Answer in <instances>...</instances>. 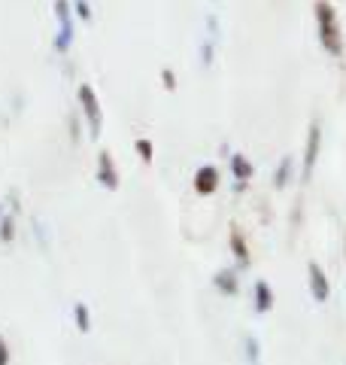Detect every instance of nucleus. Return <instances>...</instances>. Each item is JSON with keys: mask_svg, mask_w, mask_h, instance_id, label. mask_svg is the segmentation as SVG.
I'll use <instances>...</instances> for the list:
<instances>
[{"mask_svg": "<svg viewBox=\"0 0 346 365\" xmlns=\"http://www.w3.org/2000/svg\"><path fill=\"white\" fill-rule=\"evenodd\" d=\"M213 283H216V289L222 292V295H237V289H240L237 274H234V271H228V268H225V271H219Z\"/></svg>", "mask_w": 346, "mask_h": 365, "instance_id": "6e6552de", "label": "nucleus"}, {"mask_svg": "<svg viewBox=\"0 0 346 365\" xmlns=\"http://www.w3.org/2000/svg\"><path fill=\"white\" fill-rule=\"evenodd\" d=\"M55 16H58L55 49L67 52V49H70V43H73V19H70V6H67V0H55Z\"/></svg>", "mask_w": 346, "mask_h": 365, "instance_id": "7ed1b4c3", "label": "nucleus"}, {"mask_svg": "<svg viewBox=\"0 0 346 365\" xmlns=\"http://www.w3.org/2000/svg\"><path fill=\"white\" fill-rule=\"evenodd\" d=\"M273 307V292H271V287L264 280H256V311H271Z\"/></svg>", "mask_w": 346, "mask_h": 365, "instance_id": "1a4fd4ad", "label": "nucleus"}, {"mask_svg": "<svg viewBox=\"0 0 346 365\" xmlns=\"http://www.w3.org/2000/svg\"><path fill=\"white\" fill-rule=\"evenodd\" d=\"M98 180H100V186H107V189L119 186V174H115L110 153H100V158H98Z\"/></svg>", "mask_w": 346, "mask_h": 365, "instance_id": "0eeeda50", "label": "nucleus"}, {"mask_svg": "<svg viewBox=\"0 0 346 365\" xmlns=\"http://www.w3.org/2000/svg\"><path fill=\"white\" fill-rule=\"evenodd\" d=\"M0 365H9V347H6L4 335H0Z\"/></svg>", "mask_w": 346, "mask_h": 365, "instance_id": "dca6fc26", "label": "nucleus"}, {"mask_svg": "<svg viewBox=\"0 0 346 365\" xmlns=\"http://www.w3.org/2000/svg\"><path fill=\"white\" fill-rule=\"evenodd\" d=\"M194 189H198L201 195H213L219 189V170L213 165H204L198 174H194Z\"/></svg>", "mask_w": 346, "mask_h": 365, "instance_id": "423d86ee", "label": "nucleus"}, {"mask_svg": "<svg viewBox=\"0 0 346 365\" xmlns=\"http://www.w3.org/2000/svg\"><path fill=\"white\" fill-rule=\"evenodd\" d=\"M292 170H295V162L292 158H283V165L276 168V177H273V182H276V189H283V186H288V180H292Z\"/></svg>", "mask_w": 346, "mask_h": 365, "instance_id": "f8f14e48", "label": "nucleus"}, {"mask_svg": "<svg viewBox=\"0 0 346 365\" xmlns=\"http://www.w3.org/2000/svg\"><path fill=\"white\" fill-rule=\"evenodd\" d=\"M79 107H83V116L88 119V134L100 137L103 113H100V101H98V95H95V88L91 86H79Z\"/></svg>", "mask_w": 346, "mask_h": 365, "instance_id": "f03ea898", "label": "nucleus"}, {"mask_svg": "<svg viewBox=\"0 0 346 365\" xmlns=\"http://www.w3.org/2000/svg\"><path fill=\"white\" fill-rule=\"evenodd\" d=\"M307 283H310V292H313V299L316 302H328V295H331V283L325 277V271H322L316 262H310L307 265Z\"/></svg>", "mask_w": 346, "mask_h": 365, "instance_id": "39448f33", "label": "nucleus"}, {"mask_svg": "<svg viewBox=\"0 0 346 365\" xmlns=\"http://www.w3.org/2000/svg\"><path fill=\"white\" fill-rule=\"evenodd\" d=\"M319 146H322V128L319 122L310 125L307 131V146H304V180L313 177V168H316V158H319Z\"/></svg>", "mask_w": 346, "mask_h": 365, "instance_id": "20e7f679", "label": "nucleus"}, {"mask_svg": "<svg viewBox=\"0 0 346 365\" xmlns=\"http://www.w3.org/2000/svg\"><path fill=\"white\" fill-rule=\"evenodd\" d=\"M231 250H234V253H237V259L243 262V265H249V247H246L243 235H240L237 228H234V232H231Z\"/></svg>", "mask_w": 346, "mask_h": 365, "instance_id": "9b49d317", "label": "nucleus"}, {"mask_svg": "<svg viewBox=\"0 0 346 365\" xmlns=\"http://www.w3.org/2000/svg\"><path fill=\"white\" fill-rule=\"evenodd\" d=\"M0 237H4V241H13V222L9 220L0 222Z\"/></svg>", "mask_w": 346, "mask_h": 365, "instance_id": "2eb2a0df", "label": "nucleus"}, {"mask_svg": "<svg viewBox=\"0 0 346 365\" xmlns=\"http://www.w3.org/2000/svg\"><path fill=\"white\" fill-rule=\"evenodd\" d=\"M316 21H319V40L322 46L331 52V55H343V37H340V25H337V16H334V9L325 4V0H319L316 4Z\"/></svg>", "mask_w": 346, "mask_h": 365, "instance_id": "f257e3e1", "label": "nucleus"}, {"mask_svg": "<svg viewBox=\"0 0 346 365\" xmlns=\"http://www.w3.org/2000/svg\"><path fill=\"white\" fill-rule=\"evenodd\" d=\"M231 170H234V177L243 182V186H246V180L252 177V165L246 162V155H234V158H231Z\"/></svg>", "mask_w": 346, "mask_h": 365, "instance_id": "9d476101", "label": "nucleus"}, {"mask_svg": "<svg viewBox=\"0 0 346 365\" xmlns=\"http://www.w3.org/2000/svg\"><path fill=\"white\" fill-rule=\"evenodd\" d=\"M137 153L143 155V162H152V143L149 140H137Z\"/></svg>", "mask_w": 346, "mask_h": 365, "instance_id": "4468645a", "label": "nucleus"}, {"mask_svg": "<svg viewBox=\"0 0 346 365\" xmlns=\"http://www.w3.org/2000/svg\"><path fill=\"white\" fill-rule=\"evenodd\" d=\"M76 9H79V19H91V9H88V4H85V0H76Z\"/></svg>", "mask_w": 346, "mask_h": 365, "instance_id": "f3484780", "label": "nucleus"}, {"mask_svg": "<svg viewBox=\"0 0 346 365\" xmlns=\"http://www.w3.org/2000/svg\"><path fill=\"white\" fill-rule=\"evenodd\" d=\"M73 317H76L79 332H88V329H91V317H88V311H85V304H76V307H73Z\"/></svg>", "mask_w": 346, "mask_h": 365, "instance_id": "ddd939ff", "label": "nucleus"}, {"mask_svg": "<svg viewBox=\"0 0 346 365\" xmlns=\"http://www.w3.org/2000/svg\"><path fill=\"white\" fill-rule=\"evenodd\" d=\"M164 83H167V88H177V86H173L177 79H173V73H170V71H164Z\"/></svg>", "mask_w": 346, "mask_h": 365, "instance_id": "a211bd4d", "label": "nucleus"}]
</instances>
